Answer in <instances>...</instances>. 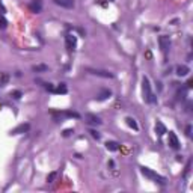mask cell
<instances>
[{
    "mask_svg": "<svg viewBox=\"0 0 193 193\" xmlns=\"http://www.w3.org/2000/svg\"><path fill=\"white\" fill-rule=\"evenodd\" d=\"M58 6L67 8V9H73L74 8V0H53Z\"/></svg>",
    "mask_w": 193,
    "mask_h": 193,
    "instance_id": "8",
    "label": "cell"
},
{
    "mask_svg": "<svg viewBox=\"0 0 193 193\" xmlns=\"http://www.w3.org/2000/svg\"><path fill=\"white\" fill-rule=\"evenodd\" d=\"M158 45H160V48H162V51L166 54L167 50L171 48V39H169V36H166V35L158 36Z\"/></svg>",
    "mask_w": 193,
    "mask_h": 193,
    "instance_id": "5",
    "label": "cell"
},
{
    "mask_svg": "<svg viewBox=\"0 0 193 193\" xmlns=\"http://www.w3.org/2000/svg\"><path fill=\"white\" fill-rule=\"evenodd\" d=\"M189 73H190V68L187 65H178L177 67V76L178 77H186Z\"/></svg>",
    "mask_w": 193,
    "mask_h": 193,
    "instance_id": "9",
    "label": "cell"
},
{
    "mask_svg": "<svg viewBox=\"0 0 193 193\" xmlns=\"http://www.w3.org/2000/svg\"><path fill=\"white\" fill-rule=\"evenodd\" d=\"M9 82V74L8 73H2L0 74V86H6Z\"/></svg>",
    "mask_w": 193,
    "mask_h": 193,
    "instance_id": "16",
    "label": "cell"
},
{
    "mask_svg": "<svg viewBox=\"0 0 193 193\" xmlns=\"http://www.w3.org/2000/svg\"><path fill=\"white\" fill-rule=\"evenodd\" d=\"M89 133H91V136H92L94 139H96V140H98V139L101 137V134H100L98 131H95V130H89Z\"/></svg>",
    "mask_w": 193,
    "mask_h": 193,
    "instance_id": "22",
    "label": "cell"
},
{
    "mask_svg": "<svg viewBox=\"0 0 193 193\" xmlns=\"http://www.w3.org/2000/svg\"><path fill=\"white\" fill-rule=\"evenodd\" d=\"M74 133V130H71V128H68V130H65L64 131V137H68V136H71Z\"/></svg>",
    "mask_w": 193,
    "mask_h": 193,
    "instance_id": "25",
    "label": "cell"
},
{
    "mask_svg": "<svg viewBox=\"0 0 193 193\" xmlns=\"http://www.w3.org/2000/svg\"><path fill=\"white\" fill-rule=\"evenodd\" d=\"M193 86V80H189L187 82V87H192Z\"/></svg>",
    "mask_w": 193,
    "mask_h": 193,
    "instance_id": "29",
    "label": "cell"
},
{
    "mask_svg": "<svg viewBox=\"0 0 193 193\" xmlns=\"http://www.w3.org/2000/svg\"><path fill=\"white\" fill-rule=\"evenodd\" d=\"M140 172H142V175H145L146 178L153 180V181H155V183H158V184H166V178H164V177H162V175H158L157 172H154L153 169H149V167L140 166Z\"/></svg>",
    "mask_w": 193,
    "mask_h": 193,
    "instance_id": "2",
    "label": "cell"
},
{
    "mask_svg": "<svg viewBox=\"0 0 193 193\" xmlns=\"http://www.w3.org/2000/svg\"><path fill=\"white\" fill-rule=\"evenodd\" d=\"M106 148L109 149V151H118L119 148H121V145L118 144V142H115V140H109V142H106Z\"/></svg>",
    "mask_w": 193,
    "mask_h": 193,
    "instance_id": "14",
    "label": "cell"
},
{
    "mask_svg": "<svg viewBox=\"0 0 193 193\" xmlns=\"http://www.w3.org/2000/svg\"><path fill=\"white\" fill-rule=\"evenodd\" d=\"M0 11H2V14H5V12H6L5 6H3V3H2V0H0Z\"/></svg>",
    "mask_w": 193,
    "mask_h": 193,
    "instance_id": "28",
    "label": "cell"
},
{
    "mask_svg": "<svg viewBox=\"0 0 193 193\" xmlns=\"http://www.w3.org/2000/svg\"><path fill=\"white\" fill-rule=\"evenodd\" d=\"M86 73L92 74V76H98V77H104V78H112L113 74L109 73L106 69H96V68H86Z\"/></svg>",
    "mask_w": 193,
    "mask_h": 193,
    "instance_id": "4",
    "label": "cell"
},
{
    "mask_svg": "<svg viewBox=\"0 0 193 193\" xmlns=\"http://www.w3.org/2000/svg\"><path fill=\"white\" fill-rule=\"evenodd\" d=\"M109 2H115V0H109Z\"/></svg>",
    "mask_w": 193,
    "mask_h": 193,
    "instance_id": "30",
    "label": "cell"
},
{
    "mask_svg": "<svg viewBox=\"0 0 193 193\" xmlns=\"http://www.w3.org/2000/svg\"><path fill=\"white\" fill-rule=\"evenodd\" d=\"M45 89L50 91V92H54V86H53L51 83H45Z\"/></svg>",
    "mask_w": 193,
    "mask_h": 193,
    "instance_id": "26",
    "label": "cell"
},
{
    "mask_svg": "<svg viewBox=\"0 0 193 193\" xmlns=\"http://www.w3.org/2000/svg\"><path fill=\"white\" fill-rule=\"evenodd\" d=\"M65 45H67L68 51H74L77 47V36L73 35V33H68L65 35Z\"/></svg>",
    "mask_w": 193,
    "mask_h": 193,
    "instance_id": "3",
    "label": "cell"
},
{
    "mask_svg": "<svg viewBox=\"0 0 193 193\" xmlns=\"http://www.w3.org/2000/svg\"><path fill=\"white\" fill-rule=\"evenodd\" d=\"M190 166H192V162L189 160V162H187V166H186V171H184V177H187L189 171H190Z\"/></svg>",
    "mask_w": 193,
    "mask_h": 193,
    "instance_id": "24",
    "label": "cell"
},
{
    "mask_svg": "<svg viewBox=\"0 0 193 193\" xmlns=\"http://www.w3.org/2000/svg\"><path fill=\"white\" fill-rule=\"evenodd\" d=\"M155 133L158 136H163L164 133H167V130H166V127L162 121H157V124H155Z\"/></svg>",
    "mask_w": 193,
    "mask_h": 193,
    "instance_id": "13",
    "label": "cell"
},
{
    "mask_svg": "<svg viewBox=\"0 0 193 193\" xmlns=\"http://www.w3.org/2000/svg\"><path fill=\"white\" fill-rule=\"evenodd\" d=\"M86 121L89 124H96V125H100L103 121L100 119V116L94 115V113H86Z\"/></svg>",
    "mask_w": 193,
    "mask_h": 193,
    "instance_id": "11",
    "label": "cell"
},
{
    "mask_svg": "<svg viewBox=\"0 0 193 193\" xmlns=\"http://www.w3.org/2000/svg\"><path fill=\"white\" fill-rule=\"evenodd\" d=\"M54 92H56V94H67L68 92L67 85H65V83H60L58 87H54Z\"/></svg>",
    "mask_w": 193,
    "mask_h": 193,
    "instance_id": "19",
    "label": "cell"
},
{
    "mask_svg": "<svg viewBox=\"0 0 193 193\" xmlns=\"http://www.w3.org/2000/svg\"><path fill=\"white\" fill-rule=\"evenodd\" d=\"M192 134V125H187L186 127V136H190Z\"/></svg>",
    "mask_w": 193,
    "mask_h": 193,
    "instance_id": "27",
    "label": "cell"
},
{
    "mask_svg": "<svg viewBox=\"0 0 193 193\" xmlns=\"http://www.w3.org/2000/svg\"><path fill=\"white\" fill-rule=\"evenodd\" d=\"M32 69H33L35 73H45V71H48V67L47 65H44V64H41V65H35V67H32Z\"/></svg>",
    "mask_w": 193,
    "mask_h": 193,
    "instance_id": "17",
    "label": "cell"
},
{
    "mask_svg": "<svg viewBox=\"0 0 193 193\" xmlns=\"http://www.w3.org/2000/svg\"><path fill=\"white\" fill-rule=\"evenodd\" d=\"M110 96H112V91H110V89H103V91H101L95 98L98 100V101H104V100L110 98Z\"/></svg>",
    "mask_w": 193,
    "mask_h": 193,
    "instance_id": "12",
    "label": "cell"
},
{
    "mask_svg": "<svg viewBox=\"0 0 193 193\" xmlns=\"http://www.w3.org/2000/svg\"><path fill=\"white\" fill-rule=\"evenodd\" d=\"M169 145L172 149H180V140L174 131H169Z\"/></svg>",
    "mask_w": 193,
    "mask_h": 193,
    "instance_id": "7",
    "label": "cell"
},
{
    "mask_svg": "<svg viewBox=\"0 0 193 193\" xmlns=\"http://www.w3.org/2000/svg\"><path fill=\"white\" fill-rule=\"evenodd\" d=\"M11 96H14L15 100H18V98H21V92L20 91H14V92H11Z\"/></svg>",
    "mask_w": 193,
    "mask_h": 193,
    "instance_id": "23",
    "label": "cell"
},
{
    "mask_svg": "<svg viewBox=\"0 0 193 193\" xmlns=\"http://www.w3.org/2000/svg\"><path fill=\"white\" fill-rule=\"evenodd\" d=\"M125 122H127V125L130 127V128H133V130H139V125H137V122H136V119H133L131 116H128V118H125Z\"/></svg>",
    "mask_w": 193,
    "mask_h": 193,
    "instance_id": "15",
    "label": "cell"
},
{
    "mask_svg": "<svg viewBox=\"0 0 193 193\" xmlns=\"http://www.w3.org/2000/svg\"><path fill=\"white\" fill-rule=\"evenodd\" d=\"M8 27V20L5 18V15H0V29H6Z\"/></svg>",
    "mask_w": 193,
    "mask_h": 193,
    "instance_id": "20",
    "label": "cell"
},
{
    "mask_svg": "<svg viewBox=\"0 0 193 193\" xmlns=\"http://www.w3.org/2000/svg\"><path fill=\"white\" fill-rule=\"evenodd\" d=\"M59 115H64L67 118H80L77 112H71V110H65V112H59Z\"/></svg>",
    "mask_w": 193,
    "mask_h": 193,
    "instance_id": "18",
    "label": "cell"
},
{
    "mask_svg": "<svg viewBox=\"0 0 193 193\" xmlns=\"http://www.w3.org/2000/svg\"><path fill=\"white\" fill-rule=\"evenodd\" d=\"M29 9L33 14H39L42 11V0H32L29 3Z\"/></svg>",
    "mask_w": 193,
    "mask_h": 193,
    "instance_id": "6",
    "label": "cell"
},
{
    "mask_svg": "<svg viewBox=\"0 0 193 193\" xmlns=\"http://www.w3.org/2000/svg\"><path fill=\"white\" fill-rule=\"evenodd\" d=\"M29 128H30L29 124H21V125H18L17 128H14V130L11 131V134L15 136V134H21V133H26V131H27Z\"/></svg>",
    "mask_w": 193,
    "mask_h": 193,
    "instance_id": "10",
    "label": "cell"
},
{
    "mask_svg": "<svg viewBox=\"0 0 193 193\" xmlns=\"http://www.w3.org/2000/svg\"><path fill=\"white\" fill-rule=\"evenodd\" d=\"M56 172H50V174H48V177H47V181L48 183H53V181H54V178H56Z\"/></svg>",
    "mask_w": 193,
    "mask_h": 193,
    "instance_id": "21",
    "label": "cell"
},
{
    "mask_svg": "<svg viewBox=\"0 0 193 193\" xmlns=\"http://www.w3.org/2000/svg\"><path fill=\"white\" fill-rule=\"evenodd\" d=\"M142 95H144V101L148 104H154L157 103V96L154 95L153 89H151V83H149V78L144 76L142 77Z\"/></svg>",
    "mask_w": 193,
    "mask_h": 193,
    "instance_id": "1",
    "label": "cell"
}]
</instances>
